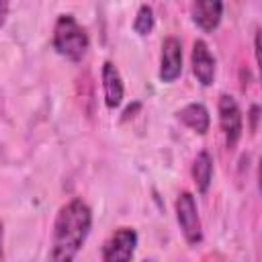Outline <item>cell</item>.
I'll use <instances>...</instances> for the list:
<instances>
[{"mask_svg":"<svg viewBox=\"0 0 262 262\" xmlns=\"http://www.w3.org/2000/svg\"><path fill=\"white\" fill-rule=\"evenodd\" d=\"M92 227V211L82 199L66 203L53 223L47 262H74Z\"/></svg>","mask_w":262,"mask_h":262,"instance_id":"cell-1","label":"cell"},{"mask_svg":"<svg viewBox=\"0 0 262 262\" xmlns=\"http://www.w3.org/2000/svg\"><path fill=\"white\" fill-rule=\"evenodd\" d=\"M51 43L59 55L72 61H80L88 51L90 39H88L86 29L74 18V14H59L53 27Z\"/></svg>","mask_w":262,"mask_h":262,"instance_id":"cell-2","label":"cell"},{"mask_svg":"<svg viewBox=\"0 0 262 262\" xmlns=\"http://www.w3.org/2000/svg\"><path fill=\"white\" fill-rule=\"evenodd\" d=\"M176 219L180 225V231L184 235V239L190 246H196L203 242V225H201V217H199V209H196V201L190 192H180L176 199Z\"/></svg>","mask_w":262,"mask_h":262,"instance_id":"cell-3","label":"cell"},{"mask_svg":"<svg viewBox=\"0 0 262 262\" xmlns=\"http://www.w3.org/2000/svg\"><path fill=\"white\" fill-rule=\"evenodd\" d=\"M217 106H219V125H221V131L225 135V145H227V149H233L242 137V131H244L242 111H239L235 98L229 94H221Z\"/></svg>","mask_w":262,"mask_h":262,"instance_id":"cell-4","label":"cell"},{"mask_svg":"<svg viewBox=\"0 0 262 262\" xmlns=\"http://www.w3.org/2000/svg\"><path fill=\"white\" fill-rule=\"evenodd\" d=\"M137 248V231L133 227H119L102 246L100 262H131Z\"/></svg>","mask_w":262,"mask_h":262,"instance_id":"cell-5","label":"cell"},{"mask_svg":"<svg viewBox=\"0 0 262 262\" xmlns=\"http://www.w3.org/2000/svg\"><path fill=\"white\" fill-rule=\"evenodd\" d=\"M182 74V43L178 37H166L160 55V80L170 84Z\"/></svg>","mask_w":262,"mask_h":262,"instance_id":"cell-6","label":"cell"},{"mask_svg":"<svg viewBox=\"0 0 262 262\" xmlns=\"http://www.w3.org/2000/svg\"><path fill=\"white\" fill-rule=\"evenodd\" d=\"M190 61H192V74L196 76V80L203 86H211L215 80V59H213V55H211V51L203 39L194 41Z\"/></svg>","mask_w":262,"mask_h":262,"instance_id":"cell-7","label":"cell"},{"mask_svg":"<svg viewBox=\"0 0 262 262\" xmlns=\"http://www.w3.org/2000/svg\"><path fill=\"white\" fill-rule=\"evenodd\" d=\"M102 92H104V104L108 108H117L123 102L125 88H123L121 74L113 61L102 63Z\"/></svg>","mask_w":262,"mask_h":262,"instance_id":"cell-8","label":"cell"},{"mask_svg":"<svg viewBox=\"0 0 262 262\" xmlns=\"http://www.w3.org/2000/svg\"><path fill=\"white\" fill-rule=\"evenodd\" d=\"M223 16V4L219 0H201L192 4V20L203 31L211 33L219 27Z\"/></svg>","mask_w":262,"mask_h":262,"instance_id":"cell-9","label":"cell"},{"mask_svg":"<svg viewBox=\"0 0 262 262\" xmlns=\"http://www.w3.org/2000/svg\"><path fill=\"white\" fill-rule=\"evenodd\" d=\"M178 119L188 127L192 129L194 133L199 135H205L209 131V125H211V117H209V111L205 104L201 102H190L186 104L184 108L178 111Z\"/></svg>","mask_w":262,"mask_h":262,"instance_id":"cell-10","label":"cell"},{"mask_svg":"<svg viewBox=\"0 0 262 262\" xmlns=\"http://www.w3.org/2000/svg\"><path fill=\"white\" fill-rule=\"evenodd\" d=\"M192 180L196 184L199 192H207L211 186V178H213V158L209 156V151H199L194 162H192Z\"/></svg>","mask_w":262,"mask_h":262,"instance_id":"cell-11","label":"cell"},{"mask_svg":"<svg viewBox=\"0 0 262 262\" xmlns=\"http://www.w3.org/2000/svg\"><path fill=\"white\" fill-rule=\"evenodd\" d=\"M133 29L141 37L151 33V29H154V10H151V6H147V4L139 6V10L135 14V20H133Z\"/></svg>","mask_w":262,"mask_h":262,"instance_id":"cell-12","label":"cell"},{"mask_svg":"<svg viewBox=\"0 0 262 262\" xmlns=\"http://www.w3.org/2000/svg\"><path fill=\"white\" fill-rule=\"evenodd\" d=\"M8 2L6 0H0V27L6 23V16H8Z\"/></svg>","mask_w":262,"mask_h":262,"instance_id":"cell-13","label":"cell"},{"mask_svg":"<svg viewBox=\"0 0 262 262\" xmlns=\"http://www.w3.org/2000/svg\"><path fill=\"white\" fill-rule=\"evenodd\" d=\"M258 111H260V108H258L256 104H254V106H252V111H250V119H252V131H256V121H258Z\"/></svg>","mask_w":262,"mask_h":262,"instance_id":"cell-14","label":"cell"},{"mask_svg":"<svg viewBox=\"0 0 262 262\" xmlns=\"http://www.w3.org/2000/svg\"><path fill=\"white\" fill-rule=\"evenodd\" d=\"M2 258H4V225L0 221V262H2Z\"/></svg>","mask_w":262,"mask_h":262,"instance_id":"cell-15","label":"cell"},{"mask_svg":"<svg viewBox=\"0 0 262 262\" xmlns=\"http://www.w3.org/2000/svg\"><path fill=\"white\" fill-rule=\"evenodd\" d=\"M143 262H151V260H143Z\"/></svg>","mask_w":262,"mask_h":262,"instance_id":"cell-16","label":"cell"}]
</instances>
